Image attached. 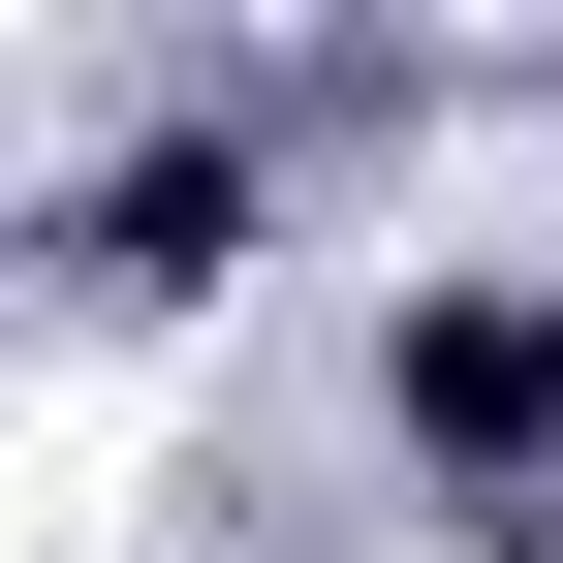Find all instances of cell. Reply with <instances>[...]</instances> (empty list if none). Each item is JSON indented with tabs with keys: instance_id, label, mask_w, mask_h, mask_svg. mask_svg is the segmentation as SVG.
Returning <instances> with one entry per match:
<instances>
[{
	"instance_id": "obj_1",
	"label": "cell",
	"mask_w": 563,
	"mask_h": 563,
	"mask_svg": "<svg viewBox=\"0 0 563 563\" xmlns=\"http://www.w3.org/2000/svg\"><path fill=\"white\" fill-rule=\"evenodd\" d=\"M407 439H439V470H532L563 439V313H532V282H439V313H407Z\"/></svg>"
}]
</instances>
